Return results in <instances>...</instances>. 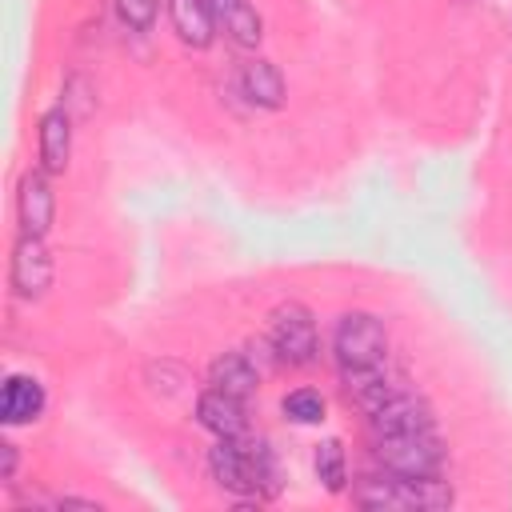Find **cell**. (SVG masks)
<instances>
[{"instance_id":"cell-18","label":"cell","mask_w":512,"mask_h":512,"mask_svg":"<svg viewBox=\"0 0 512 512\" xmlns=\"http://www.w3.org/2000/svg\"><path fill=\"white\" fill-rule=\"evenodd\" d=\"M16 464H20L16 444H12V440H0V480H4V484L16 476Z\"/></svg>"},{"instance_id":"cell-3","label":"cell","mask_w":512,"mask_h":512,"mask_svg":"<svg viewBox=\"0 0 512 512\" xmlns=\"http://www.w3.org/2000/svg\"><path fill=\"white\" fill-rule=\"evenodd\" d=\"M268 340L280 352V364H308L316 356V320L304 304H280L268 320Z\"/></svg>"},{"instance_id":"cell-2","label":"cell","mask_w":512,"mask_h":512,"mask_svg":"<svg viewBox=\"0 0 512 512\" xmlns=\"http://www.w3.org/2000/svg\"><path fill=\"white\" fill-rule=\"evenodd\" d=\"M376 460L384 472H396V476H436L444 448H440L436 432L376 436Z\"/></svg>"},{"instance_id":"cell-9","label":"cell","mask_w":512,"mask_h":512,"mask_svg":"<svg viewBox=\"0 0 512 512\" xmlns=\"http://www.w3.org/2000/svg\"><path fill=\"white\" fill-rule=\"evenodd\" d=\"M344 388L348 396L372 416L376 408H384L392 396H400V380L384 368V364H372V368H344Z\"/></svg>"},{"instance_id":"cell-10","label":"cell","mask_w":512,"mask_h":512,"mask_svg":"<svg viewBox=\"0 0 512 512\" xmlns=\"http://www.w3.org/2000/svg\"><path fill=\"white\" fill-rule=\"evenodd\" d=\"M40 412H44V384L24 372L8 376L0 388V420L16 428V424H32Z\"/></svg>"},{"instance_id":"cell-17","label":"cell","mask_w":512,"mask_h":512,"mask_svg":"<svg viewBox=\"0 0 512 512\" xmlns=\"http://www.w3.org/2000/svg\"><path fill=\"white\" fill-rule=\"evenodd\" d=\"M112 8H116V16H120L128 28L148 32V28H152V20H156L160 0H112Z\"/></svg>"},{"instance_id":"cell-12","label":"cell","mask_w":512,"mask_h":512,"mask_svg":"<svg viewBox=\"0 0 512 512\" xmlns=\"http://www.w3.org/2000/svg\"><path fill=\"white\" fill-rule=\"evenodd\" d=\"M168 20L188 48H208L216 36V16L208 0H168Z\"/></svg>"},{"instance_id":"cell-4","label":"cell","mask_w":512,"mask_h":512,"mask_svg":"<svg viewBox=\"0 0 512 512\" xmlns=\"http://www.w3.org/2000/svg\"><path fill=\"white\" fill-rule=\"evenodd\" d=\"M8 280L16 288V296L24 300H40L52 280H56V264H52V252L44 244V236H20L16 248H12V268H8Z\"/></svg>"},{"instance_id":"cell-8","label":"cell","mask_w":512,"mask_h":512,"mask_svg":"<svg viewBox=\"0 0 512 512\" xmlns=\"http://www.w3.org/2000/svg\"><path fill=\"white\" fill-rule=\"evenodd\" d=\"M196 420L200 428H208L216 440H236L248 432V420H244V400L220 392V388H208L200 400H196Z\"/></svg>"},{"instance_id":"cell-14","label":"cell","mask_w":512,"mask_h":512,"mask_svg":"<svg viewBox=\"0 0 512 512\" xmlns=\"http://www.w3.org/2000/svg\"><path fill=\"white\" fill-rule=\"evenodd\" d=\"M240 92L248 96L252 108H280V104H284V76H280L276 64L252 60V64H244V72H240Z\"/></svg>"},{"instance_id":"cell-7","label":"cell","mask_w":512,"mask_h":512,"mask_svg":"<svg viewBox=\"0 0 512 512\" xmlns=\"http://www.w3.org/2000/svg\"><path fill=\"white\" fill-rule=\"evenodd\" d=\"M372 432L376 436H404V432H432V408L412 396V392H400L392 396L384 408H376L372 416Z\"/></svg>"},{"instance_id":"cell-15","label":"cell","mask_w":512,"mask_h":512,"mask_svg":"<svg viewBox=\"0 0 512 512\" xmlns=\"http://www.w3.org/2000/svg\"><path fill=\"white\" fill-rule=\"evenodd\" d=\"M316 480L328 488V492H340L344 488V480H348V464H344V448H340V440H324L320 448H316Z\"/></svg>"},{"instance_id":"cell-16","label":"cell","mask_w":512,"mask_h":512,"mask_svg":"<svg viewBox=\"0 0 512 512\" xmlns=\"http://www.w3.org/2000/svg\"><path fill=\"white\" fill-rule=\"evenodd\" d=\"M280 408H284V416H288L292 424H320V420H324V396H320L316 388H296V392H288Z\"/></svg>"},{"instance_id":"cell-6","label":"cell","mask_w":512,"mask_h":512,"mask_svg":"<svg viewBox=\"0 0 512 512\" xmlns=\"http://www.w3.org/2000/svg\"><path fill=\"white\" fill-rule=\"evenodd\" d=\"M36 156H40V172H48V176L68 168V156H72V116H68L64 104H56V108H48L40 116Z\"/></svg>"},{"instance_id":"cell-13","label":"cell","mask_w":512,"mask_h":512,"mask_svg":"<svg viewBox=\"0 0 512 512\" xmlns=\"http://www.w3.org/2000/svg\"><path fill=\"white\" fill-rule=\"evenodd\" d=\"M212 4V16L216 24L228 32V40L236 48H256L260 36H264V20L256 16V8L248 0H208Z\"/></svg>"},{"instance_id":"cell-5","label":"cell","mask_w":512,"mask_h":512,"mask_svg":"<svg viewBox=\"0 0 512 512\" xmlns=\"http://www.w3.org/2000/svg\"><path fill=\"white\" fill-rule=\"evenodd\" d=\"M16 220L20 232L28 236H44L56 220V196L48 184V172H24L20 188H16Z\"/></svg>"},{"instance_id":"cell-11","label":"cell","mask_w":512,"mask_h":512,"mask_svg":"<svg viewBox=\"0 0 512 512\" xmlns=\"http://www.w3.org/2000/svg\"><path fill=\"white\" fill-rule=\"evenodd\" d=\"M208 384L220 388V392H228V396H236V400H244V396H252L260 388V368L252 364L248 352H224V356L212 360Z\"/></svg>"},{"instance_id":"cell-1","label":"cell","mask_w":512,"mask_h":512,"mask_svg":"<svg viewBox=\"0 0 512 512\" xmlns=\"http://www.w3.org/2000/svg\"><path fill=\"white\" fill-rule=\"evenodd\" d=\"M340 368H372L388 360V332L372 312H344L332 336Z\"/></svg>"}]
</instances>
